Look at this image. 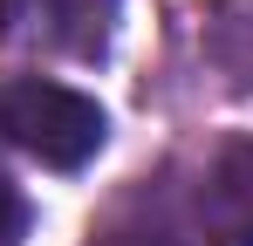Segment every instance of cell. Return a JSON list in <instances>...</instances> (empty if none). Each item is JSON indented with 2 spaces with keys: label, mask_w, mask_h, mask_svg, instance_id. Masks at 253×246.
Here are the masks:
<instances>
[{
  "label": "cell",
  "mask_w": 253,
  "mask_h": 246,
  "mask_svg": "<svg viewBox=\"0 0 253 246\" xmlns=\"http://www.w3.org/2000/svg\"><path fill=\"white\" fill-rule=\"evenodd\" d=\"M0 137L28 158L55 164V171H83L103 137H110V117L103 103L69 89V82L48 76H0Z\"/></svg>",
  "instance_id": "cell-1"
},
{
  "label": "cell",
  "mask_w": 253,
  "mask_h": 246,
  "mask_svg": "<svg viewBox=\"0 0 253 246\" xmlns=\"http://www.w3.org/2000/svg\"><path fill=\"white\" fill-rule=\"evenodd\" d=\"M199 226L212 246H253V137L212 151L199 178Z\"/></svg>",
  "instance_id": "cell-2"
},
{
  "label": "cell",
  "mask_w": 253,
  "mask_h": 246,
  "mask_svg": "<svg viewBox=\"0 0 253 246\" xmlns=\"http://www.w3.org/2000/svg\"><path fill=\"white\" fill-rule=\"evenodd\" d=\"M7 41H42V48H76L96 55L103 48V21L89 0H0Z\"/></svg>",
  "instance_id": "cell-3"
},
{
  "label": "cell",
  "mask_w": 253,
  "mask_h": 246,
  "mask_svg": "<svg viewBox=\"0 0 253 246\" xmlns=\"http://www.w3.org/2000/svg\"><path fill=\"white\" fill-rule=\"evenodd\" d=\"M28 233V199H21V185L7 178V164H0V246H14Z\"/></svg>",
  "instance_id": "cell-4"
},
{
  "label": "cell",
  "mask_w": 253,
  "mask_h": 246,
  "mask_svg": "<svg viewBox=\"0 0 253 246\" xmlns=\"http://www.w3.org/2000/svg\"><path fill=\"white\" fill-rule=\"evenodd\" d=\"M96 246H171L165 233H103Z\"/></svg>",
  "instance_id": "cell-5"
}]
</instances>
